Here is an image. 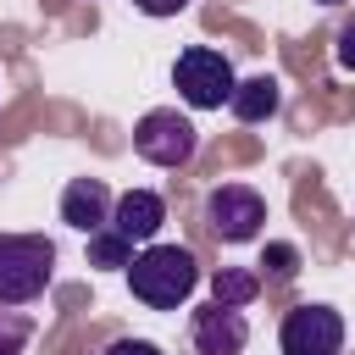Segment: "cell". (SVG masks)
Returning a JSON list of instances; mask_svg holds the SVG:
<instances>
[{"label":"cell","instance_id":"obj_1","mask_svg":"<svg viewBox=\"0 0 355 355\" xmlns=\"http://www.w3.org/2000/svg\"><path fill=\"white\" fill-rule=\"evenodd\" d=\"M128 288L150 311H178L200 288V261L183 244H144L133 255V266H128Z\"/></svg>","mask_w":355,"mask_h":355},{"label":"cell","instance_id":"obj_2","mask_svg":"<svg viewBox=\"0 0 355 355\" xmlns=\"http://www.w3.org/2000/svg\"><path fill=\"white\" fill-rule=\"evenodd\" d=\"M55 277V244L44 233H0V305H28Z\"/></svg>","mask_w":355,"mask_h":355},{"label":"cell","instance_id":"obj_3","mask_svg":"<svg viewBox=\"0 0 355 355\" xmlns=\"http://www.w3.org/2000/svg\"><path fill=\"white\" fill-rule=\"evenodd\" d=\"M172 83H178L183 105H194V111H222V105L233 100V89H239L227 55L211 50V44H189V50L178 55V67H172Z\"/></svg>","mask_w":355,"mask_h":355},{"label":"cell","instance_id":"obj_4","mask_svg":"<svg viewBox=\"0 0 355 355\" xmlns=\"http://www.w3.org/2000/svg\"><path fill=\"white\" fill-rule=\"evenodd\" d=\"M200 216H205V227H211L222 244H250V239L261 233V222H266V200H261L250 183H216V189L205 194Z\"/></svg>","mask_w":355,"mask_h":355},{"label":"cell","instance_id":"obj_5","mask_svg":"<svg viewBox=\"0 0 355 355\" xmlns=\"http://www.w3.org/2000/svg\"><path fill=\"white\" fill-rule=\"evenodd\" d=\"M133 150L150 161V166H189L194 161V122L172 105L161 111H144L139 128H133Z\"/></svg>","mask_w":355,"mask_h":355},{"label":"cell","instance_id":"obj_6","mask_svg":"<svg viewBox=\"0 0 355 355\" xmlns=\"http://www.w3.org/2000/svg\"><path fill=\"white\" fill-rule=\"evenodd\" d=\"M283 355H344V316L333 305H294L277 327Z\"/></svg>","mask_w":355,"mask_h":355},{"label":"cell","instance_id":"obj_7","mask_svg":"<svg viewBox=\"0 0 355 355\" xmlns=\"http://www.w3.org/2000/svg\"><path fill=\"white\" fill-rule=\"evenodd\" d=\"M189 344H194V355H239V349L250 344V322H244L239 305L205 300V305L189 316Z\"/></svg>","mask_w":355,"mask_h":355},{"label":"cell","instance_id":"obj_8","mask_svg":"<svg viewBox=\"0 0 355 355\" xmlns=\"http://www.w3.org/2000/svg\"><path fill=\"white\" fill-rule=\"evenodd\" d=\"M111 189L100 183V178H72L67 189H61V222L67 227H78V233H100L105 222H111Z\"/></svg>","mask_w":355,"mask_h":355},{"label":"cell","instance_id":"obj_9","mask_svg":"<svg viewBox=\"0 0 355 355\" xmlns=\"http://www.w3.org/2000/svg\"><path fill=\"white\" fill-rule=\"evenodd\" d=\"M161 222H166V200H161L155 189H128V194H116V205H111V227H116L122 239H133V244H150V239L161 233Z\"/></svg>","mask_w":355,"mask_h":355},{"label":"cell","instance_id":"obj_10","mask_svg":"<svg viewBox=\"0 0 355 355\" xmlns=\"http://www.w3.org/2000/svg\"><path fill=\"white\" fill-rule=\"evenodd\" d=\"M277 105H283V89H277L272 72L244 78V83L233 89V100H227V111H233L239 122H266V116H277Z\"/></svg>","mask_w":355,"mask_h":355},{"label":"cell","instance_id":"obj_11","mask_svg":"<svg viewBox=\"0 0 355 355\" xmlns=\"http://www.w3.org/2000/svg\"><path fill=\"white\" fill-rule=\"evenodd\" d=\"M255 294H261V272H250V266H222V272L211 277V300H216V305H239V311H244Z\"/></svg>","mask_w":355,"mask_h":355},{"label":"cell","instance_id":"obj_12","mask_svg":"<svg viewBox=\"0 0 355 355\" xmlns=\"http://www.w3.org/2000/svg\"><path fill=\"white\" fill-rule=\"evenodd\" d=\"M89 266H133V239H122L111 222L100 227V233H89Z\"/></svg>","mask_w":355,"mask_h":355},{"label":"cell","instance_id":"obj_13","mask_svg":"<svg viewBox=\"0 0 355 355\" xmlns=\"http://www.w3.org/2000/svg\"><path fill=\"white\" fill-rule=\"evenodd\" d=\"M28 338H33V322L22 311H0V355H22Z\"/></svg>","mask_w":355,"mask_h":355},{"label":"cell","instance_id":"obj_14","mask_svg":"<svg viewBox=\"0 0 355 355\" xmlns=\"http://www.w3.org/2000/svg\"><path fill=\"white\" fill-rule=\"evenodd\" d=\"M261 266L272 272V283H288V277L300 272V250H294V244H266V255H261Z\"/></svg>","mask_w":355,"mask_h":355},{"label":"cell","instance_id":"obj_15","mask_svg":"<svg viewBox=\"0 0 355 355\" xmlns=\"http://www.w3.org/2000/svg\"><path fill=\"white\" fill-rule=\"evenodd\" d=\"M333 55H338V67H344V72H355V17L338 28V44H333Z\"/></svg>","mask_w":355,"mask_h":355},{"label":"cell","instance_id":"obj_16","mask_svg":"<svg viewBox=\"0 0 355 355\" xmlns=\"http://www.w3.org/2000/svg\"><path fill=\"white\" fill-rule=\"evenodd\" d=\"M105 355H161V344H150V338H116Z\"/></svg>","mask_w":355,"mask_h":355},{"label":"cell","instance_id":"obj_17","mask_svg":"<svg viewBox=\"0 0 355 355\" xmlns=\"http://www.w3.org/2000/svg\"><path fill=\"white\" fill-rule=\"evenodd\" d=\"M133 6H139L144 17H178V11L189 6V0H133Z\"/></svg>","mask_w":355,"mask_h":355},{"label":"cell","instance_id":"obj_18","mask_svg":"<svg viewBox=\"0 0 355 355\" xmlns=\"http://www.w3.org/2000/svg\"><path fill=\"white\" fill-rule=\"evenodd\" d=\"M316 6H338V0H316Z\"/></svg>","mask_w":355,"mask_h":355}]
</instances>
